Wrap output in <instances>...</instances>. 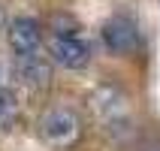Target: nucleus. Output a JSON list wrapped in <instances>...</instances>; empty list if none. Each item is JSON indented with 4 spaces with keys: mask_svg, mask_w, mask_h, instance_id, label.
Instances as JSON below:
<instances>
[{
    "mask_svg": "<svg viewBox=\"0 0 160 151\" xmlns=\"http://www.w3.org/2000/svg\"><path fill=\"white\" fill-rule=\"evenodd\" d=\"M76 33H79V24H76L70 15H54V30H52V36H76Z\"/></svg>",
    "mask_w": 160,
    "mask_h": 151,
    "instance_id": "nucleus-8",
    "label": "nucleus"
},
{
    "mask_svg": "<svg viewBox=\"0 0 160 151\" xmlns=\"http://www.w3.org/2000/svg\"><path fill=\"white\" fill-rule=\"evenodd\" d=\"M91 109L97 112V118L103 121V127H106L112 136H127L130 130H133V121H130V106H127V97L124 91L115 88V85H100L94 94H91Z\"/></svg>",
    "mask_w": 160,
    "mask_h": 151,
    "instance_id": "nucleus-1",
    "label": "nucleus"
},
{
    "mask_svg": "<svg viewBox=\"0 0 160 151\" xmlns=\"http://www.w3.org/2000/svg\"><path fill=\"white\" fill-rule=\"evenodd\" d=\"M48 54L54 63H61L63 70H85L94 61V45L85 36H52Z\"/></svg>",
    "mask_w": 160,
    "mask_h": 151,
    "instance_id": "nucleus-4",
    "label": "nucleus"
},
{
    "mask_svg": "<svg viewBox=\"0 0 160 151\" xmlns=\"http://www.w3.org/2000/svg\"><path fill=\"white\" fill-rule=\"evenodd\" d=\"M6 39H9V48L15 54H30V52H39L42 45V33H39V21L30 15H18L9 21L6 27Z\"/></svg>",
    "mask_w": 160,
    "mask_h": 151,
    "instance_id": "nucleus-6",
    "label": "nucleus"
},
{
    "mask_svg": "<svg viewBox=\"0 0 160 151\" xmlns=\"http://www.w3.org/2000/svg\"><path fill=\"white\" fill-rule=\"evenodd\" d=\"M12 79H18L30 91H45L52 85V61L39 52L15 54L12 58Z\"/></svg>",
    "mask_w": 160,
    "mask_h": 151,
    "instance_id": "nucleus-5",
    "label": "nucleus"
},
{
    "mask_svg": "<svg viewBox=\"0 0 160 151\" xmlns=\"http://www.w3.org/2000/svg\"><path fill=\"white\" fill-rule=\"evenodd\" d=\"M18 118V97L12 88H0V130H9Z\"/></svg>",
    "mask_w": 160,
    "mask_h": 151,
    "instance_id": "nucleus-7",
    "label": "nucleus"
},
{
    "mask_svg": "<svg viewBox=\"0 0 160 151\" xmlns=\"http://www.w3.org/2000/svg\"><path fill=\"white\" fill-rule=\"evenodd\" d=\"M100 39L106 45L109 54H118V58H124V54H133L139 48V27L130 15L124 12H115V15H109L100 27Z\"/></svg>",
    "mask_w": 160,
    "mask_h": 151,
    "instance_id": "nucleus-3",
    "label": "nucleus"
},
{
    "mask_svg": "<svg viewBox=\"0 0 160 151\" xmlns=\"http://www.w3.org/2000/svg\"><path fill=\"white\" fill-rule=\"evenodd\" d=\"M9 85H12V67L0 61V88H9Z\"/></svg>",
    "mask_w": 160,
    "mask_h": 151,
    "instance_id": "nucleus-9",
    "label": "nucleus"
},
{
    "mask_svg": "<svg viewBox=\"0 0 160 151\" xmlns=\"http://www.w3.org/2000/svg\"><path fill=\"white\" fill-rule=\"evenodd\" d=\"M39 136L54 148H70L82 136V118L72 106H52L39 118Z\"/></svg>",
    "mask_w": 160,
    "mask_h": 151,
    "instance_id": "nucleus-2",
    "label": "nucleus"
}]
</instances>
